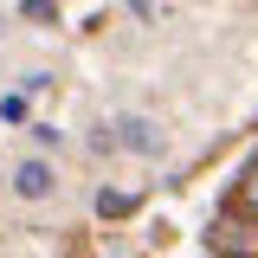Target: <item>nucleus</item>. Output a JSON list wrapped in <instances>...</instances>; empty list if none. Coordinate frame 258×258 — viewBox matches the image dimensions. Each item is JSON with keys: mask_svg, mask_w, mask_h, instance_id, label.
<instances>
[{"mask_svg": "<svg viewBox=\"0 0 258 258\" xmlns=\"http://www.w3.org/2000/svg\"><path fill=\"white\" fill-rule=\"evenodd\" d=\"M13 187L26 194V200H45V194H52V168H45V161H20V174H13Z\"/></svg>", "mask_w": 258, "mask_h": 258, "instance_id": "f257e3e1", "label": "nucleus"}, {"mask_svg": "<svg viewBox=\"0 0 258 258\" xmlns=\"http://www.w3.org/2000/svg\"><path fill=\"white\" fill-rule=\"evenodd\" d=\"M123 142H129V149H142V155H155V149H161L155 123H142V116H129V123H123Z\"/></svg>", "mask_w": 258, "mask_h": 258, "instance_id": "f03ea898", "label": "nucleus"}, {"mask_svg": "<svg viewBox=\"0 0 258 258\" xmlns=\"http://www.w3.org/2000/svg\"><path fill=\"white\" fill-rule=\"evenodd\" d=\"M97 213H103V220H116V213H136V194H129V187H103V194H97Z\"/></svg>", "mask_w": 258, "mask_h": 258, "instance_id": "7ed1b4c3", "label": "nucleus"}, {"mask_svg": "<svg viewBox=\"0 0 258 258\" xmlns=\"http://www.w3.org/2000/svg\"><path fill=\"white\" fill-rule=\"evenodd\" d=\"M239 207H245V213H258V161L245 168V187H239Z\"/></svg>", "mask_w": 258, "mask_h": 258, "instance_id": "20e7f679", "label": "nucleus"}, {"mask_svg": "<svg viewBox=\"0 0 258 258\" xmlns=\"http://www.w3.org/2000/svg\"><path fill=\"white\" fill-rule=\"evenodd\" d=\"M0 116L7 123H26V97H0Z\"/></svg>", "mask_w": 258, "mask_h": 258, "instance_id": "39448f33", "label": "nucleus"}]
</instances>
